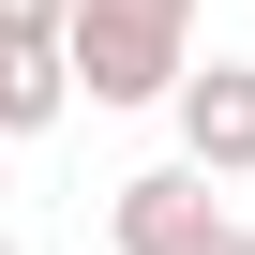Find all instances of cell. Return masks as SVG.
Segmentation results:
<instances>
[{"label": "cell", "instance_id": "obj_1", "mask_svg": "<svg viewBox=\"0 0 255 255\" xmlns=\"http://www.w3.org/2000/svg\"><path fill=\"white\" fill-rule=\"evenodd\" d=\"M75 105H180L195 90V45L180 15H120V0H75Z\"/></svg>", "mask_w": 255, "mask_h": 255}, {"label": "cell", "instance_id": "obj_2", "mask_svg": "<svg viewBox=\"0 0 255 255\" xmlns=\"http://www.w3.org/2000/svg\"><path fill=\"white\" fill-rule=\"evenodd\" d=\"M210 225H225V195H210V165H135V180L105 195V240H120V255H195Z\"/></svg>", "mask_w": 255, "mask_h": 255}, {"label": "cell", "instance_id": "obj_3", "mask_svg": "<svg viewBox=\"0 0 255 255\" xmlns=\"http://www.w3.org/2000/svg\"><path fill=\"white\" fill-rule=\"evenodd\" d=\"M165 120H180V165L255 180V60H195V90H180Z\"/></svg>", "mask_w": 255, "mask_h": 255}, {"label": "cell", "instance_id": "obj_4", "mask_svg": "<svg viewBox=\"0 0 255 255\" xmlns=\"http://www.w3.org/2000/svg\"><path fill=\"white\" fill-rule=\"evenodd\" d=\"M60 105H75V60H60V45H0V150L45 135Z\"/></svg>", "mask_w": 255, "mask_h": 255}, {"label": "cell", "instance_id": "obj_5", "mask_svg": "<svg viewBox=\"0 0 255 255\" xmlns=\"http://www.w3.org/2000/svg\"><path fill=\"white\" fill-rule=\"evenodd\" d=\"M0 45H75V0H0Z\"/></svg>", "mask_w": 255, "mask_h": 255}, {"label": "cell", "instance_id": "obj_6", "mask_svg": "<svg viewBox=\"0 0 255 255\" xmlns=\"http://www.w3.org/2000/svg\"><path fill=\"white\" fill-rule=\"evenodd\" d=\"M195 255H255V225H240V210H225V225H210V240H195Z\"/></svg>", "mask_w": 255, "mask_h": 255}, {"label": "cell", "instance_id": "obj_7", "mask_svg": "<svg viewBox=\"0 0 255 255\" xmlns=\"http://www.w3.org/2000/svg\"><path fill=\"white\" fill-rule=\"evenodd\" d=\"M120 15H180V30H195V0H120Z\"/></svg>", "mask_w": 255, "mask_h": 255}, {"label": "cell", "instance_id": "obj_8", "mask_svg": "<svg viewBox=\"0 0 255 255\" xmlns=\"http://www.w3.org/2000/svg\"><path fill=\"white\" fill-rule=\"evenodd\" d=\"M0 255H15V240H0Z\"/></svg>", "mask_w": 255, "mask_h": 255}]
</instances>
